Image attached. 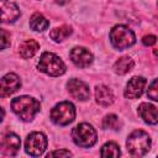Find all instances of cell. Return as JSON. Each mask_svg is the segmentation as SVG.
Here are the masks:
<instances>
[{
    "label": "cell",
    "instance_id": "1",
    "mask_svg": "<svg viewBox=\"0 0 158 158\" xmlns=\"http://www.w3.org/2000/svg\"><path fill=\"white\" fill-rule=\"evenodd\" d=\"M11 109L14 114L22 121H31L38 114L41 105L35 98L22 95L11 100Z\"/></svg>",
    "mask_w": 158,
    "mask_h": 158
},
{
    "label": "cell",
    "instance_id": "2",
    "mask_svg": "<svg viewBox=\"0 0 158 158\" xmlns=\"http://www.w3.org/2000/svg\"><path fill=\"white\" fill-rule=\"evenodd\" d=\"M110 42L111 44L118 49V51H123V49H127L130 47H132L135 43H136V36H135V32L125 26V25H116L111 28L110 31Z\"/></svg>",
    "mask_w": 158,
    "mask_h": 158
},
{
    "label": "cell",
    "instance_id": "3",
    "mask_svg": "<svg viewBox=\"0 0 158 158\" xmlns=\"http://www.w3.org/2000/svg\"><path fill=\"white\" fill-rule=\"evenodd\" d=\"M126 147L130 154L135 157L144 156L151 148V137L142 130H136L130 133L126 141Z\"/></svg>",
    "mask_w": 158,
    "mask_h": 158
},
{
    "label": "cell",
    "instance_id": "4",
    "mask_svg": "<svg viewBox=\"0 0 158 158\" xmlns=\"http://www.w3.org/2000/svg\"><path fill=\"white\" fill-rule=\"evenodd\" d=\"M38 69L42 73H46L51 77H59L65 73V64L64 62L54 53L44 52L40 57Z\"/></svg>",
    "mask_w": 158,
    "mask_h": 158
},
{
    "label": "cell",
    "instance_id": "5",
    "mask_svg": "<svg viewBox=\"0 0 158 158\" xmlns=\"http://www.w3.org/2000/svg\"><path fill=\"white\" fill-rule=\"evenodd\" d=\"M72 138L77 146L83 148H89L96 143L98 135L95 128L90 123L81 122L72 130Z\"/></svg>",
    "mask_w": 158,
    "mask_h": 158
},
{
    "label": "cell",
    "instance_id": "6",
    "mask_svg": "<svg viewBox=\"0 0 158 158\" xmlns=\"http://www.w3.org/2000/svg\"><path fill=\"white\" fill-rule=\"evenodd\" d=\"M75 118V107L70 101H62L51 110V120L59 126H65Z\"/></svg>",
    "mask_w": 158,
    "mask_h": 158
},
{
    "label": "cell",
    "instance_id": "7",
    "mask_svg": "<svg viewBox=\"0 0 158 158\" xmlns=\"http://www.w3.org/2000/svg\"><path fill=\"white\" fill-rule=\"evenodd\" d=\"M47 148V137L42 132H31L25 141V151L32 157H40Z\"/></svg>",
    "mask_w": 158,
    "mask_h": 158
},
{
    "label": "cell",
    "instance_id": "8",
    "mask_svg": "<svg viewBox=\"0 0 158 158\" xmlns=\"http://www.w3.org/2000/svg\"><path fill=\"white\" fill-rule=\"evenodd\" d=\"M70 60L79 68H86L93 63V54L84 47H74L69 53Z\"/></svg>",
    "mask_w": 158,
    "mask_h": 158
},
{
    "label": "cell",
    "instance_id": "9",
    "mask_svg": "<svg viewBox=\"0 0 158 158\" xmlns=\"http://www.w3.org/2000/svg\"><path fill=\"white\" fill-rule=\"evenodd\" d=\"M147 84V80L143 77H132L125 89V98L127 99H138L143 91H144V86Z\"/></svg>",
    "mask_w": 158,
    "mask_h": 158
},
{
    "label": "cell",
    "instance_id": "10",
    "mask_svg": "<svg viewBox=\"0 0 158 158\" xmlns=\"http://www.w3.org/2000/svg\"><path fill=\"white\" fill-rule=\"evenodd\" d=\"M67 89L74 99L80 100V101H84V100L89 99V96H90L89 86L79 79H70L67 83Z\"/></svg>",
    "mask_w": 158,
    "mask_h": 158
},
{
    "label": "cell",
    "instance_id": "11",
    "mask_svg": "<svg viewBox=\"0 0 158 158\" xmlns=\"http://www.w3.org/2000/svg\"><path fill=\"white\" fill-rule=\"evenodd\" d=\"M21 86V80L15 73H7L1 78V85H0V95L2 98L9 96L17 91V89Z\"/></svg>",
    "mask_w": 158,
    "mask_h": 158
},
{
    "label": "cell",
    "instance_id": "12",
    "mask_svg": "<svg viewBox=\"0 0 158 158\" xmlns=\"http://www.w3.org/2000/svg\"><path fill=\"white\" fill-rule=\"evenodd\" d=\"M20 146H21L20 137L12 132L4 135L1 138L0 147H1V152L5 156H16V153L20 149Z\"/></svg>",
    "mask_w": 158,
    "mask_h": 158
},
{
    "label": "cell",
    "instance_id": "13",
    "mask_svg": "<svg viewBox=\"0 0 158 158\" xmlns=\"http://www.w3.org/2000/svg\"><path fill=\"white\" fill-rule=\"evenodd\" d=\"M0 6H1V21L4 23L15 22L21 15L17 5L9 0H0Z\"/></svg>",
    "mask_w": 158,
    "mask_h": 158
},
{
    "label": "cell",
    "instance_id": "14",
    "mask_svg": "<svg viewBox=\"0 0 158 158\" xmlns=\"http://www.w3.org/2000/svg\"><path fill=\"white\" fill-rule=\"evenodd\" d=\"M138 115L148 125L158 123V109L149 102H142L138 106Z\"/></svg>",
    "mask_w": 158,
    "mask_h": 158
},
{
    "label": "cell",
    "instance_id": "15",
    "mask_svg": "<svg viewBox=\"0 0 158 158\" xmlns=\"http://www.w3.org/2000/svg\"><path fill=\"white\" fill-rule=\"evenodd\" d=\"M95 99L99 105L109 106L114 102L115 96H114L112 90L110 88H107L106 85H98L95 88Z\"/></svg>",
    "mask_w": 158,
    "mask_h": 158
},
{
    "label": "cell",
    "instance_id": "16",
    "mask_svg": "<svg viewBox=\"0 0 158 158\" xmlns=\"http://www.w3.org/2000/svg\"><path fill=\"white\" fill-rule=\"evenodd\" d=\"M40 48V44L35 40H26L23 41L19 47V53L23 59L33 57Z\"/></svg>",
    "mask_w": 158,
    "mask_h": 158
},
{
    "label": "cell",
    "instance_id": "17",
    "mask_svg": "<svg viewBox=\"0 0 158 158\" xmlns=\"http://www.w3.org/2000/svg\"><path fill=\"white\" fill-rule=\"evenodd\" d=\"M133 65H135L133 59H132L131 57H128V56H123V57L118 58V59L115 62V64H114V70H115V73L122 75V74L128 73V72L133 68Z\"/></svg>",
    "mask_w": 158,
    "mask_h": 158
},
{
    "label": "cell",
    "instance_id": "18",
    "mask_svg": "<svg viewBox=\"0 0 158 158\" xmlns=\"http://www.w3.org/2000/svg\"><path fill=\"white\" fill-rule=\"evenodd\" d=\"M49 26V21L40 12H36L31 16L30 19V27L33 30V31H37V32H42L44 30H47Z\"/></svg>",
    "mask_w": 158,
    "mask_h": 158
},
{
    "label": "cell",
    "instance_id": "19",
    "mask_svg": "<svg viewBox=\"0 0 158 158\" xmlns=\"http://www.w3.org/2000/svg\"><path fill=\"white\" fill-rule=\"evenodd\" d=\"M72 33H73L72 27H69V26H67V25H63V26H60V27L53 28V30L49 32V37H51L54 42H62V41H64L65 38H68Z\"/></svg>",
    "mask_w": 158,
    "mask_h": 158
},
{
    "label": "cell",
    "instance_id": "20",
    "mask_svg": "<svg viewBox=\"0 0 158 158\" xmlns=\"http://www.w3.org/2000/svg\"><path fill=\"white\" fill-rule=\"evenodd\" d=\"M120 154H121L120 147L115 142H107V143H105L101 147V151H100V156L104 157V158H109V157L117 158V157H120Z\"/></svg>",
    "mask_w": 158,
    "mask_h": 158
},
{
    "label": "cell",
    "instance_id": "21",
    "mask_svg": "<svg viewBox=\"0 0 158 158\" xmlns=\"http://www.w3.org/2000/svg\"><path fill=\"white\" fill-rule=\"evenodd\" d=\"M102 127L104 128H110V130H118V127H120L118 117L114 114L106 115L102 120Z\"/></svg>",
    "mask_w": 158,
    "mask_h": 158
},
{
    "label": "cell",
    "instance_id": "22",
    "mask_svg": "<svg viewBox=\"0 0 158 158\" xmlns=\"http://www.w3.org/2000/svg\"><path fill=\"white\" fill-rule=\"evenodd\" d=\"M147 96L154 101H158V79H154L149 84L147 89Z\"/></svg>",
    "mask_w": 158,
    "mask_h": 158
},
{
    "label": "cell",
    "instance_id": "23",
    "mask_svg": "<svg viewBox=\"0 0 158 158\" xmlns=\"http://www.w3.org/2000/svg\"><path fill=\"white\" fill-rule=\"evenodd\" d=\"M10 46V33H7L5 30H1V49H5Z\"/></svg>",
    "mask_w": 158,
    "mask_h": 158
},
{
    "label": "cell",
    "instance_id": "24",
    "mask_svg": "<svg viewBox=\"0 0 158 158\" xmlns=\"http://www.w3.org/2000/svg\"><path fill=\"white\" fill-rule=\"evenodd\" d=\"M70 156H72V153L69 151L62 149V151H53V152L48 153L47 158H49V157H70Z\"/></svg>",
    "mask_w": 158,
    "mask_h": 158
},
{
    "label": "cell",
    "instance_id": "25",
    "mask_svg": "<svg viewBox=\"0 0 158 158\" xmlns=\"http://www.w3.org/2000/svg\"><path fill=\"white\" fill-rule=\"evenodd\" d=\"M157 42V37L154 35H147L142 38V43L144 46H153Z\"/></svg>",
    "mask_w": 158,
    "mask_h": 158
},
{
    "label": "cell",
    "instance_id": "26",
    "mask_svg": "<svg viewBox=\"0 0 158 158\" xmlns=\"http://www.w3.org/2000/svg\"><path fill=\"white\" fill-rule=\"evenodd\" d=\"M69 0H56V2L57 4H59V5H64V4H67Z\"/></svg>",
    "mask_w": 158,
    "mask_h": 158
},
{
    "label": "cell",
    "instance_id": "27",
    "mask_svg": "<svg viewBox=\"0 0 158 158\" xmlns=\"http://www.w3.org/2000/svg\"><path fill=\"white\" fill-rule=\"evenodd\" d=\"M153 54H154V56L158 58V49H154V51H153Z\"/></svg>",
    "mask_w": 158,
    "mask_h": 158
}]
</instances>
